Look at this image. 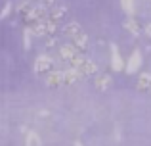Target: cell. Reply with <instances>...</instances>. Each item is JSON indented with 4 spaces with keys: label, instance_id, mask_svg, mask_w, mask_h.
<instances>
[{
    "label": "cell",
    "instance_id": "obj_1",
    "mask_svg": "<svg viewBox=\"0 0 151 146\" xmlns=\"http://www.w3.org/2000/svg\"><path fill=\"white\" fill-rule=\"evenodd\" d=\"M46 15H50L48 8H46L44 4H37V6H35L27 15H23V17H25V21H29V23L31 21L33 23H40V21H46Z\"/></svg>",
    "mask_w": 151,
    "mask_h": 146
},
{
    "label": "cell",
    "instance_id": "obj_2",
    "mask_svg": "<svg viewBox=\"0 0 151 146\" xmlns=\"http://www.w3.org/2000/svg\"><path fill=\"white\" fill-rule=\"evenodd\" d=\"M33 69H35V73H38V75L52 73L54 71V60L48 58V56H38L37 62H35V65H33Z\"/></svg>",
    "mask_w": 151,
    "mask_h": 146
},
{
    "label": "cell",
    "instance_id": "obj_3",
    "mask_svg": "<svg viewBox=\"0 0 151 146\" xmlns=\"http://www.w3.org/2000/svg\"><path fill=\"white\" fill-rule=\"evenodd\" d=\"M73 38V46L78 50V52H86L88 50V46H90V41H88V35L82 31V33H78V35H75V37H71Z\"/></svg>",
    "mask_w": 151,
    "mask_h": 146
},
{
    "label": "cell",
    "instance_id": "obj_4",
    "mask_svg": "<svg viewBox=\"0 0 151 146\" xmlns=\"http://www.w3.org/2000/svg\"><path fill=\"white\" fill-rule=\"evenodd\" d=\"M111 83H113V79H111L109 73H100L96 77V81H94V85H96L98 90H101V92H105V90H109Z\"/></svg>",
    "mask_w": 151,
    "mask_h": 146
},
{
    "label": "cell",
    "instance_id": "obj_5",
    "mask_svg": "<svg viewBox=\"0 0 151 146\" xmlns=\"http://www.w3.org/2000/svg\"><path fill=\"white\" fill-rule=\"evenodd\" d=\"M140 64H142V54H140V50H134L132 56H130V60H128V64H126V71L136 73L138 68H140Z\"/></svg>",
    "mask_w": 151,
    "mask_h": 146
},
{
    "label": "cell",
    "instance_id": "obj_6",
    "mask_svg": "<svg viewBox=\"0 0 151 146\" xmlns=\"http://www.w3.org/2000/svg\"><path fill=\"white\" fill-rule=\"evenodd\" d=\"M75 56H77V48H75L73 44H63L61 48H59V58H61L63 62H71Z\"/></svg>",
    "mask_w": 151,
    "mask_h": 146
},
{
    "label": "cell",
    "instance_id": "obj_7",
    "mask_svg": "<svg viewBox=\"0 0 151 146\" xmlns=\"http://www.w3.org/2000/svg\"><path fill=\"white\" fill-rule=\"evenodd\" d=\"M46 85H48V86L65 85V81H63V71H52V73H48V77H46Z\"/></svg>",
    "mask_w": 151,
    "mask_h": 146
},
{
    "label": "cell",
    "instance_id": "obj_8",
    "mask_svg": "<svg viewBox=\"0 0 151 146\" xmlns=\"http://www.w3.org/2000/svg\"><path fill=\"white\" fill-rule=\"evenodd\" d=\"M122 27H124V29L128 31L130 35H134V37H138V35L142 33V27H140V23H138L134 17H128L124 23H122Z\"/></svg>",
    "mask_w": 151,
    "mask_h": 146
},
{
    "label": "cell",
    "instance_id": "obj_9",
    "mask_svg": "<svg viewBox=\"0 0 151 146\" xmlns=\"http://www.w3.org/2000/svg\"><path fill=\"white\" fill-rule=\"evenodd\" d=\"M67 15V6L63 4V6H54L50 10V21H59V19H63Z\"/></svg>",
    "mask_w": 151,
    "mask_h": 146
},
{
    "label": "cell",
    "instance_id": "obj_10",
    "mask_svg": "<svg viewBox=\"0 0 151 146\" xmlns=\"http://www.w3.org/2000/svg\"><path fill=\"white\" fill-rule=\"evenodd\" d=\"M81 77H82V73L78 71V69H75V68L63 71V81H65V85H73V83H77Z\"/></svg>",
    "mask_w": 151,
    "mask_h": 146
},
{
    "label": "cell",
    "instance_id": "obj_11",
    "mask_svg": "<svg viewBox=\"0 0 151 146\" xmlns=\"http://www.w3.org/2000/svg\"><path fill=\"white\" fill-rule=\"evenodd\" d=\"M138 90H151V73H142L136 83Z\"/></svg>",
    "mask_w": 151,
    "mask_h": 146
},
{
    "label": "cell",
    "instance_id": "obj_12",
    "mask_svg": "<svg viewBox=\"0 0 151 146\" xmlns=\"http://www.w3.org/2000/svg\"><path fill=\"white\" fill-rule=\"evenodd\" d=\"M78 71L82 73V77H88V75H96V73H98V65L94 64V62L86 60V62H84V65H82Z\"/></svg>",
    "mask_w": 151,
    "mask_h": 146
},
{
    "label": "cell",
    "instance_id": "obj_13",
    "mask_svg": "<svg viewBox=\"0 0 151 146\" xmlns=\"http://www.w3.org/2000/svg\"><path fill=\"white\" fill-rule=\"evenodd\" d=\"M63 33H65V35H69V37H75V35L82 33V27L78 25L77 21H71V23H67V25L63 27Z\"/></svg>",
    "mask_w": 151,
    "mask_h": 146
},
{
    "label": "cell",
    "instance_id": "obj_14",
    "mask_svg": "<svg viewBox=\"0 0 151 146\" xmlns=\"http://www.w3.org/2000/svg\"><path fill=\"white\" fill-rule=\"evenodd\" d=\"M33 0H23V2H19L17 6H15V10L19 12V14H23V15H27L31 10H33Z\"/></svg>",
    "mask_w": 151,
    "mask_h": 146
},
{
    "label": "cell",
    "instance_id": "obj_15",
    "mask_svg": "<svg viewBox=\"0 0 151 146\" xmlns=\"http://www.w3.org/2000/svg\"><path fill=\"white\" fill-rule=\"evenodd\" d=\"M25 146H42L40 142V137L37 135V133H27V137H25Z\"/></svg>",
    "mask_w": 151,
    "mask_h": 146
},
{
    "label": "cell",
    "instance_id": "obj_16",
    "mask_svg": "<svg viewBox=\"0 0 151 146\" xmlns=\"http://www.w3.org/2000/svg\"><path fill=\"white\" fill-rule=\"evenodd\" d=\"M111 52H113V69H117V71H121L122 69V60H121V56H119V50H117V46H111Z\"/></svg>",
    "mask_w": 151,
    "mask_h": 146
},
{
    "label": "cell",
    "instance_id": "obj_17",
    "mask_svg": "<svg viewBox=\"0 0 151 146\" xmlns=\"http://www.w3.org/2000/svg\"><path fill=\"white\" fill-rule=\"evenodd\" d=\"M84 62H86V58L82 56V54H77V56H75L73 60L69 62V64H71V68H75V69H81L82 65H84Z\"/></svg>",
    "mask_w": 151,
    "mask_h": 146
},
{
    "label": "cell",
    "instance_id": "obj_18",
    "mask_svg": "<svg viewBox=\"0 0 151 146\" xmlns=\"http://www.w3.org/2000/svg\"><path fill=\"white\" fill-rule=\"evenodd\" d=\"M121 4L126 14H134V0H121Z\"/></svg>",
    "mask_w": 151,
    "mask_h": 146
},
{
    "label": "cell",
    "instance_id": "obj_19",
    "mask_svg": "<svg viewBox=\"0 0 151 146\" xmlns=\"http://www.w3.org/2000/svg\"><path fill=\"white\" fill-rule=\"evenodd\" d=\"M58 44H59V38L55 37V35H54V37H50L48 41H46V48H55Z\"/></svg>",
    "mask_w": 151,
    "mask_h": 146
},
{
    "label": "cell",
    "instance_id": "obj_20",
    "mask_svg": "<svg viewBox=\"0 0 151 146\" xmlns=\"http://www.w3.org/2000/svg\"><path fill=\"white\" fill-rule=\"evenodd\" d=\"M12 10V2H6V6H4V10L0 12V17H6L8 15V12Z\"/></svg>",
    "mask_w": 151,
    "mask_h": 146
},
{
    "label": "cell",
    "instance_id": "obj_21",
    "mask_svg": "<svg viewBox=\"0 0 151 146\" xmlns=\"http://www.w3.org/2000/svg\"><path fill=\"white\" fill-rule=\"evenodd\" d=\"M40 4H44L46 8H54L58 4V0H40Z\"/></svg>",
    "mask_w": 151,
    "mask_h": 146
},
{
    "label": "cell",
    "instance_id": "obj_22",
    "mask_svg": "<svg viewBox=\"0 0 151 146\" xmlns=\"http://www.w3.org/2000/svg\"><path fill=\"white\" fill-rule=\"evenodd\" d=\"M145 35H147V37H151V23H147V25H145Z\"/></svg>",
    "mask_w": 151,
    "mask_h": 146
},
{
    "label": "cell",
    "instance_id": "obj_23",
    "mask_svg": "<svg viewBox=\"0 0 151 146\" xmlns=\"http://www.w3.org/2000/svg\"><path fill=\"white\" fill-rule=\"evenodd\" d=\"M73 146H82V142H78V140H75V144Z\"/></svg>",
    "mask_w": 151,
    "mask_h": 146
},
{
    "label": "cell",
    "instance_id": "obj_24",
    "mask_svg": "<svg viewBox=\"0 0 151 146\" xmlns=\"http://www.w3.org/2000/svg\"><path fill=\"white\" fill-rule=\"evenodd\" d=\"M149 2H151V0H149Z\"/></svg>",
    "mask_w": 151,
    "mask_h": 146
}]
</instances>
